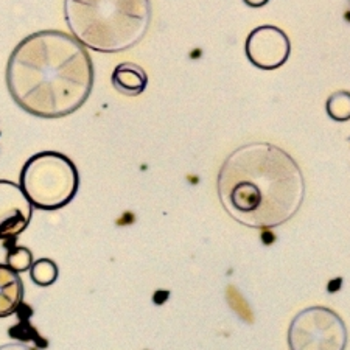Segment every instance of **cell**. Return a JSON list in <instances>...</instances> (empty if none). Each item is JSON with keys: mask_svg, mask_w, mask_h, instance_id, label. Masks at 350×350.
<instances>
[{"mask_svg": "<svg viewBox=\"0 0 350 350\" xmlns=\"http://www.w3.org/2000/svg\"><path fill=\"white\" fill-rule=\"evenodd\" d=\"M245 50L251 64L262 70H275L290 58L291 42L279 27L262 25L247 35Z\"/></svg>", "mask_w": 350, "mask_h": 350, "instance_id": "6", "label": "cell"}, {"mask_svg": "<svg viewBox=\"0 0 350 350\" xmlns=\"http://www.w3.org/2000/svg\"><path fill=\"white\" fill-rule=\"evenodd\" d=\"M148 75L135 63H122L112 72V86L128 97H137L146 89Z\"/></svg>", "mask_w": 350, "mask_h": 350, "instance_id": "9", "label": "cell"}, {"mask_svg": "<svg viewBox=\"0 0 350 350\" xmlns=\"http://www.w3.org/2000/svg\"><path fill=\"white\" fill-rule=\"evenodd\" d=\"M347 329L340 314L327 307H308L295 316L288 329L291 350H344Z\"/></svg>", "mask_w": 350, "mask_h": 350, "instance_id": "5", "label": "cell"}, {"mask_svg": "<svg viewBox=\"0 0 350 350\" xmlns=\"http://www.w3.org/2000/svg\"><path fill=\"white\" fill-rule=\"evenodd\" d=\"M0 350H36V349L31 346H27L24 342H10L0 347Z\"/></svg>", "mask_w": 350, "mask_h": 350, "instance_id": "13", "label": "cell"}, {"mask_svg": "<svg viewBox=\"0 0 350 350\" xmlns=\"http://www.w3.org/2000/svg\"><path fill=\"white\" fill-rule=\"evenodd\" d=\"M243 2H245L247 7H251V8H260V7H265L269 0H243Z\"/></svg>", "mask_w": 350, "mask_h": 350, "instance_id": "14", "label": "cell"}, {"mask_svg": "<svg viewBox=\"0 0 350 350\" xmlns=\"http://www.w3.org/2000/svg\"><path fill=\"white\" fill-rule=\"evenodd\" d=\"M21 187L33 207L58 211L75 198L80 187V174L66 154L42 151L31 156L22 167Z\"/></svg>", "mask_w": 350, "mask_h": 350, "instance_id": "4", "label": "cell"}, {"mask_svg": "<svg viewBox=\"0 0 350 350\" xmlns=\"http://www.w3.org/2000/svg\"><path fill=\"white\" fill-rule=\"evenodd\" d=\"M70 35L100 53L125 52L145 38L151 24V0H64Z\"/></svg>", "mask_w": 350, "mask_h": 350, "instance_id": "3", "label": "cell"}, {"mask_svg": "<svg viewBox=\"0 0 350 350\" xmlns=\"http://www.w3.org/2000/svg\"><path fill=\"white\" fill-rule=\"evenodd\" d=\"M327 114L335 122L350 120V92L347 90H338L332 94L325 105Z\"/></svg>", "mask_w": 350, "mask_h": 350, "instance_id": "10", "label": "cell"}, {"mask_svg": "<svg viewBox=\"0 0 350 350\" xmlns=\"http://www.w3.org/2000/svg\"><path fill=\"white\" fill-rule=\"evenodd\" d=\"M5 80L21 109L39 118H63L86 103L95 72L88 49L72 35L42 30L16 45Z\"/></svg>", "mask_w": 350, "mask_h": 350, "instance_id": "1", "label": "cell"}, {"mask_svg": "<svg viewBox=\"0 0 350 350\" xmlns=\"http://www.w3.org/2000/svg\"><path fill=\"white\" fill-rule=\"evenodd\" d=\"M217 190L224 211L251 229H274L296 215L306 178L293 157L268 142L241 145L226 157Z\"/></svg>", "mask_w": 350, "mask_h": 350, "instance_id": "2", "label": "cell"}, {"mask_svg": "<svg viewBox=\"0 0 350 350\" xmlns=\"http://www.w3.org/2000/svg\"><path fill=\"white\" fill-rule=\"evenodd\" d=\"M30 274L31 279L39 286H50L55 284L56 279H58V267L53 260L50 258H41L31 265L30 268Z\"/></svg>", "mask_w": 350, "mask_h": 350, "instance_id": "11", "label": "cell"}, {"mask_svg": "<svg viewBox=\"0 0 350 350\" xmlns=\"http://www.w3.org/2000/svg\"><path fill=\"white\" fill-rule=\"evenodd\" d=\"M33 254L25 246H13L7 254V265L16 273H25L31 268Z\"/></svg>", "mask_w": 350, "mask_h": 350, "instance_id": "12", "label": "cell"}, {"mask_svg": "<svg viewBox=\"0 0 350 350\" xmlns=\"http://www.w3.org/2000/svg\"><path fill=\"white\" fill-rule=\"evenodd\" d=\"M24 301V282L8 265H0V318L16 313Z\"/></svg>", "mask_w": 350, "mask_h": 350, "instance_id": "8", "label": "cell"}, {"mask_svg": "<svg viewBox=\"0 0 350 350\" xmlns=\"http://www.w3.org/2000/svg\"><path fill=\"white\" fill-rule=\"evenodd\" d=\"M33 217V204L19 184L0 179V240L11 241L24 232Z\"/></svg>", "mask_w": 350, "mask_h": 350, "instance_id": "7", "label": "cell"}]
</instances>
